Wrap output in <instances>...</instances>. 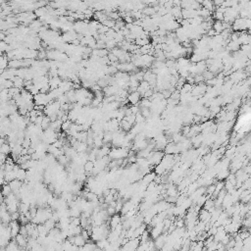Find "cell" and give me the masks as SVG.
I'll use <instances>...</instances> for the list:
<instances>
[{
	"label": "cell",
	"instance_id": "obj_17",
	"mask_svg": "<svg viewBox=\"0 0 251 251\" xmlns=\"http://www.w3.org/2000/svg\"><path fill=\"white\" fill-rule=\"evenodd\" d=\"M107 212H108V214H109L110 216H113V215H115V213L117 211H116V208L115 207H113V206L110 205V206H108V207H107Z\"/></svg>",
	"mask_w": 251,
	"mask_h": 251
},
{
	"label": "cell",
	"instance_id": "obj_1",
	"mask_svg": "<svg viewBox=\"0 0 251 251\" xmlns=\"http://www.w3.org/2000/svg\"><path fill=\"white\" fill-rule=\"evenodd\" d=\"M128 155H129V149L126 148V147H120V148H113L112 151H110L109 157L110 159L117 160L128 157Z\"/></svg>",
	"mask_w": 251,
	"mask_h": 251
},
{
	"label": "cell",
	"instance_id": "obj_4",
	"mask_svg": "<svg viewBox=\"0 0 251 251\" xmlns=\"http://www.w3.org/2000/svg\"><path fill=\"white\" fill-rule=\"evenodd\" d=\"M122 223V219H121V216L120 215H113L111 216V218H110L109 220V225H110V228H115L118 225H120Z\"/></svg>",
	"mask_w": 251,
	"mask_h": 251
},
{
	"label": "cell",
	"instance_id": "obj_16",
	"mask_svg": "<svg viewBox=\"0 0 251 251\" xmlns=\"http://www.w3.org/2000/svg\"><path fill=\"white\" fill-rule=\"evenodd\" d=\"M71 126H72V122L71 120H68V121H65L62 123V127H61V130L63 131H67L71 129Z\"/></svg>",
	"mask_w": 251,
	"mask_h": 251
},
{
	"label": "cell",
	"instance_id": "obj_8",
	"mask_svg": "<svg viewBox=\"0 0 251 251\" xmlns=\"http://www.w3.org/2000/svg\"><path fill=\"white\" fill-rule=\"evenodd\" d=\"M62 82V79H60V77H54V78H50L49 79V85L51 87V90H54V88L59 87Z\"/></svg>",
	"mask_w": 251,
	"mask_h": 251
},
{
	"label": "cell",
	"instance_id": "obj_5",
	"mask_svg": "<svg viewBox=\"0 0 251 251\" xmlns=\"http://www.w3.org/2000/svg\"><path fill=\"white\" fill-rule=\"evenodd\" d=\"M15 240H16V242L19 244V246L22 248H25L27 245H28V237H25V235H23L22 233H19L16 238H15Z\"/></svg>",
	"mask_w": 251,
	"mask_h": 251
},
{
	"label": "cell",
	"instance_id": "obj_11",
	"mask_svg": "<svg viewBox=\"0 0 251 251\" xmlns=\"http://www.w3.org/2000/svg\"><path fill=\"white\" fill-rule=\"evenodd\" d=\"M135 42L139 47L144 46V45H147V44H149V38H137Z\"/></svg>",
	"mask_w": 251,
	"mask_h": 251
},
{
	"label": "cell",
	"instance_id": "obj_2",
	"mask_svg": "<svg viewBox=\"0 0 251 251\" xmlns=\"http://www.w3.org/2000/svg\"><path fill=\"white\" fill-rule=\"evenodd\" d=\"M9 226L11 228V234H12V238H15L17 235L20 233V230H21V225L19 224L18 221L16 220H12L11 222L9 223Z\"/></svg>",
	"mask_w": 251,
	"mask_h": 251
},
{
	"label": "cell",
	"instance_id": "obj_13",
	"mask_svg": "<svg viewBox=\"0 0 251 251\" xmlns=\"http://www.w3.org/2000/svg\"><path fill=\"white\" fill-rule=\"evenodd\" d=\"M13 192L12 191V188L10 187V184L9 183H5L3 184V188H2V195L4 197H7L9 194H11Z\"/></svg>",
	"mask_w": 251,
	"mask_h": 251
},
{
	"label": "cell",
	"instance_id": "obj_6",
	"mask_svg": "<svg viewBox=\"0 0 251 251\" xmlns=\"http://www.w3.org/2000/svg\"><path fill=\"white\" fill-rule=\"evenodd\" d=\"M213 29L217 33H222L225 31V26H224V22L223 21H217L213 24Z\"/></svg>",
	"mask_w": 251,
	"mask_h": 251
},
{
	"label": "cell",
	"instance_id": "obj_14",
	"mask_svg": "<svg viewBox=\"0 0 251 251\" xmlns=\"http://www.w3.org/2000/svg\"><path fill=\"white\" fill-rule=\"evenodd\" d=\"M0 152L1 153H4L6 155H8L10 152H12V147L11 145H9L8 143H3L1 144V148H0Z\"/></svg>",
	"mask_w": 251,
	"mask_h": 251
},
{
	"label": "cell",
	"instance_id": "obj_19",
	"mask_svg": "<svg viewBox=\"0 0 251 251\" xmlns=\"http://www.w3.org/2000/svg\"><path fill=\"white\" fill-rule=\"evenodd\" d=\"M7 0H1V3H6Z\"/></svg>",
	"mask_w": 251,
	"mask_h": 251
},
{
	"label": "cell",
	"instance_id": "obj_18",
	"mask_svg": "<svg viewBox=\"0 0 251 251\" xmlns=\"http://www.w3.org/2000/svg\"><path fill=\"white\" fill-rule=\"evenodd\" d=\"M158 2V0H142V3H144L145 5H156Z\"/></svg>",
	"mask_w": 251,
	"mask_h": 251
},
{
	"label": "cell",
	"instance_id": "obj_10",
	"mask_svg": "<svg viewBox=\"0 0 251 251\" xmlns=\"http://www.w3.org/2000/svg\"><path fill=\"white\" fill-rule=\"evenodd\" d=\"M120 126H121L122 131H124L125 132H128L129 131L131 130V124L129 123L126 119H123V120L120 122Z\"/></svg>",
	"mask_w": 251,
	"mask_h": 251
},
{
	"label": "cell",
	"instance_id": "obj_3",
	"mask_svg": "<svg viewBox=\"0 0 251 251\" xmlns=\"http://www.w3.org/2000/svg\"><path fill=\"white\" fill-rule=\"evenodd\" d=\"M140 97H141V94H140L137 90L136 91H131L128 95V100L131 104L132 105H137L138 102L140 101Z\"/></svg>",
	"mask_w": 251,
	"mask_h": 251
},
{
	"label": "cell",
	"instance_id": "obj_7",
	"mask_svg": "<svg viewBox=\"0 0 251 251\" xmlns=\"http://www.w3.org/2000/svg\"><path fill=\"white\" fill-rule=\"evenodd\" d=\"M202 7L205 9H207L209 10L210 12H214L215 11V3H214V1H212V0H203V2L201 3Z\"/></svg>",
	"mask_w": 251,
	"mask_h": 251
},
{
	"label": "cell",
	"instance_id": "obj_15",
	"mask_svg": "<svg viewBox=\"0 0 251 251\" xmlns=\"http://www.w3.org/2000/svg\"><path fill=\"white\" fill-rule=\"evenodd\" d=\"M101 24H102V25H104V26H106V27L109 28H114V27L116 26V21H114V20H112V19H110V18H108V19H106L104 22H102Z\"/></svg>",
	"mask_w": 251,
	"mask_h": 251
},
{
	"label": "cell",
	"instance_id": "obj_12",
	"mask_svg": "<svg viewBox=\"0 0 251 251\" xmlns=\"http://www.w3.org/2000/svg\"><path fill=\"white\" fill-rule=\"evenodd\" d=\"M84 168H85V171L86 173H92L93 169H94V162L90 161V160H87L85 163Z\"/></svg>",
	"mask_w": 251,
	"mask_h": 251
},
{
	"label": "cell",
	"instance_id": "obj_9",
	"mask_svg": "<svg viewBox=\"0 0 251 251\" xmlns=\"http://www.w3.org/2000/svg\"><path fill=\"white\" fill-rule=\"evenodd\" d=\"M86 241L87 240L83 237L82 234H77V235H75V243H74V244H76L79 247H83L86 243Z\"/></svg>",
	"mask_w": 251,
	"mask_h": 251
}]
</instances>
